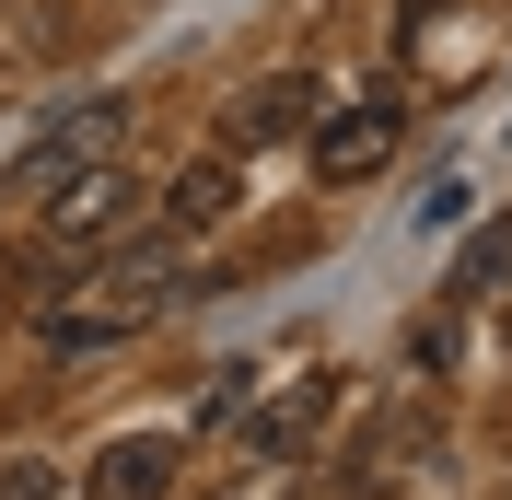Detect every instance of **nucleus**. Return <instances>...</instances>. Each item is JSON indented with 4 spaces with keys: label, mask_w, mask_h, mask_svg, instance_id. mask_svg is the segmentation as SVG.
I'll use <instances>...</instances> for the list:
<instances>
[{
    "label": "nucleus",
    "mask_w": 512,
    "mask_h": 500,
    "mask_svg": "<svg viewBox=\"0 0 512 500\" xmlns=\"http://www.w3.org/2000/svg\"><path fill=\"white\" fill-rule=\"evenodd\" d=\"M117 128H128V94H70L59 117H47L24 152H12V187H0V198H35V210H47V198H59L82 163L117 152Z\"/></svg>",
    "instance_id": "nucleus-1"
},
{
    "label": "nucleus",
    "mask_w": 512,
    "mask_h": 500,
    "mask_svg": "<svg viewBox=\"0 0 512 500\" xmlns=\"http://www.w3.org/2000/svg\"><path fill=\"white\" fill-rule=\"evenodd\" d=\"M140 198H152V187L105 152V163H82V175L47 198V233H59V245H105V233H128V221H140Z\"/></svg>",
    "instance_id": "nucleus-2"
},
{
    "label": "nucleus",
    "mask_w": 512,
    "mask_h": 500,
    "mask_svg": "<svg viewBox=\"0 0 512 500\" xmlns=\"http://www.w3.org/2000/svg\"><path fill=\"white\" fill-rule=\"evenodd\" d=\"M163 477H175V442H163V431L94 454V500H163Z\"/></svg>",
    "instance_id": "nucleus-3"
},
{
    "label": "nucleus",
    "mask_w": 512,
    "mask_h": 500,
    "mask_svg": "<svg viewBox=\"0 0 512 500\" xmlns=\"http://www.w3.org/2000/svg\"><path fill=\"white\" fill-rule=\"evenodd\" d=\"M384 140H396V105L373 94V105H350V117L315 140V163H326V175H361V163H384Z\"/></svg>",
    "instance_id": "nucleus-4"
},
{
    "label": "nucleus",
    "mask_w": 512,
    "mask_h": 500,
    "mask_svg": "<svg viewBox=\"0 0 512 500\" xmlns=\"http://www.w3.org/2000/svg\"><path fill=\"white\" fill-rule=\"evenodd\" d=\"M303 117H315V94H303V82H256V94L233 105V140H291Z\"/></svg>",
    "instance_id": "nucleus-5"
},
{
    "label": "nucleus",
    "mask_w": 512,
    "mask_h": 500,
    "mask_svg": "<svg viewBox=\"0 0 512 500\" xmlns=\"http://www.w3.org/2000/svg\"><path fill=\"white\" fill-rule=\"evenodd\" d=\"M163 210H175V221H222V210H233V163H187Z\"/></svg>",
    "instance_id": "nucleus-6"
},
{
    "label": "nucleus",
    "mask_w": 512,
    "mask_h": 500,
    "mask_svg": "<svg viewBox=\"0 0 512 500\" xmlns=\"http://www.w3.org/2000/svg\"><path fill=\"white\" fill-rule=\"evenodd\" d=\"M501 280H512V221L478 233V256H466V280H454V291H501Z\"/></svg>",
    "instance_id": "nucleus-7"
},
{
    "label": "nucleus",
    "mask_w": 512,
    "mask_h": 500,
    "mask_svg": "<svg viewBox=\"0 0 512 500\" xmlns=\"http://www.w3.org/2000/svg\"><path fill=\"white\" fill-rule=\"evenodd\" d=\"M0 500H47V466H0Z\"/></svg>",
    "instance_id": "nucleus-8"
}]
</instances>
